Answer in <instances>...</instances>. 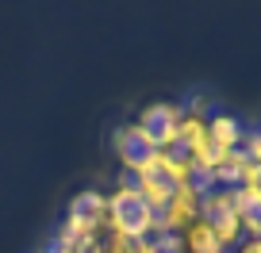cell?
<instances>
[{
	"label": "cell",
	"instance_id": "obj_3",
	"mask_svg": "<svg viewBox=\"0 0 261 253\" xmlns=\"http://www.w3.org/2000/svg\"><path fill=\"white\" fill-rule=\"evenodd\" d=\"M112 146H115V157L123 161V169H127L130 177L146 169L150 154H154V146L146 142V134H142L139 127H119V131H115V138H112Z\"/></svg>",
	"mask_w": 261,
	"mask_h": 253
},
{
	"label": "cell",
	"instance_id": "obj_1",
	"mask_svg": "<svg viewBox=\"0 0 261 253\" xmlns=\"http://www.w3.org/2000/svg\"><path fill=\"white\" fill-rule=\"evenodd\" d=\"M104 222L112 227L115 238H127V242H142V238L154 234L158 215L139 200V192H135V177H123L119 192L108 196V219Z\"/></svg>",
	"mask_w": 261,
	"mask_h": 253
},
{
	"label": "cell",
	"instance_id": "obj_4",
	"mask_svg": "<svg viewBox=\"0 0 261 253\" xmlns=\"http://www.w3.org/2000/svg\"><path fill=\"white\" fill-rule=\"evenodd\" d=\"M104 219H108V196H100V192H81L69 204V222H77L85 230H100Z\"/></svg>",
	"mask_w": 261,
	"mask_h": 253
},
{
	"label": "cell",
	"instance_id": "obj_5",
	"mask_svg": "<svg viewBox=\"0 0 261 253\" xmlns=\"http://www.w3.org/2000/svg\"><path fill=\"white\" fill-rule=\"evenodd\" d=\"M207 142L215 150H238L242 146V127H238L234 115H215L207 119Z\"/></svg>",
	"mask_w": 261,
	"mask_h": 253
},
{
	"label": "cell",
	"instance_id": "obj_8",
	"mask_svg": "<svg viewBox=\"0 0 261 253\" xmlns=\"http://www.w3.org/2000/svg\"><path fill=\"white\" fill-rule=\"evenodd\" d=\"M238 253H261V238H246V242L238 245Z\"/></svg>",
	"mask_w": 261,
	"mask_h": 253
},
{
	"label": "cell",
	"instance_id": "obj_7",
	"mask_svg": "<svg viewBox=\"0 0 261 253\" xmlns=\"http://www.w3.org/2000/svg\"><path fill=\"white\" fill-rule=\"evenodd\" d=\"M242 154L250 157L253 165H261V131H253V134H242Z\"/></svg>",
	"mask_w": 261,
	"mask_h": 253
},
{
	"label": "cell",
	"instance_id": "obj_2",
	"mask_svg": "<svg viewBox=\"0 0 261 253\" xmlns=\"http://www.w3.org/2000/svg\"><path fill=\"white\" fill-rule=\"evenodd\" d=\"M180 119H185V107L180 104H169V100H158V104H146L139 115V127L142 134H146V142L154 150H169L173 142H177V127Z\"/></svg>",
	"mask_w": 261,
	"mask_h": 253
},
{
	"label": "cell",
	"instance_id": "obj_6",
	"mask_svg": "<svg viewBox=\"0 0 261 253\" xmlns=\"http://www.w3.org/2000/svg\"><path fill=\"white\" fill-rule=\"evenodd\" d=\"M180 242H185V253H223V245H219V238H215V230L207 227V222H200V219H196L192 227L180 234Z\"/></svg>",
	"mask_w": 261,
	"mask_h": 253
}]
</instances>
